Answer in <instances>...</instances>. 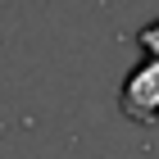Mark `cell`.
<instances>
[{
	"instance_id": "cell-2",
	"label": "cell",
	"mask_w": 159,
	"mask_h": 159,
	"mask_svg": "<svg viewBox=\"0 0 159 159\" xmlns=\"http://www.w3.org/2000/svg\"><path fill=\"white\" fill-rule=\"evenodd\" d=\"M136 46H141V55H146V59H159V18H155V23H146L141 32H136Z\"/></svg>"
},
{
	"instance_id": "cell-1",
	"label": "cell",
	"mask_w": 159,
	"mask_h": 159,
	"mask_svg": "<svg viewBox=\"0 0 159 159\" xmlns=\"http://www.w3.org/2000/svg\"><path fill=\"white\" fill-rule=\"evenodd\" d=\"M118 109L123 118L155 127L159 123V59H141L118 86Z\"/></svg>"
}]
</instances>
